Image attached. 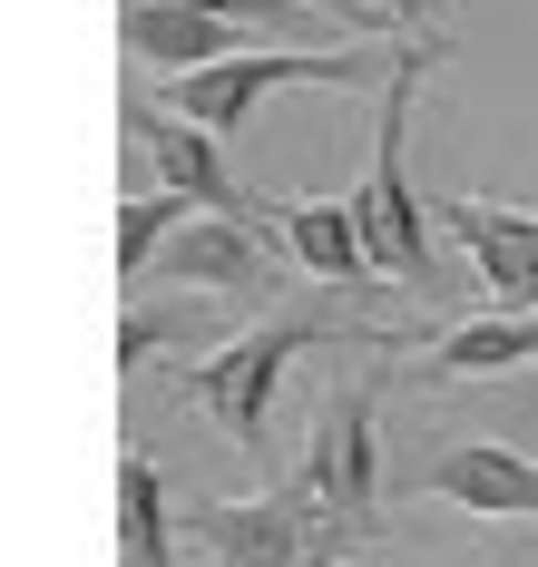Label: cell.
<instances>
[{"instance_id":"cell-13","label":"cell","mask_w":538,"mask_h":567,"mask_svg":"<svg viewBox=\"0 0 538 567\" xmlns=\"http://www.w3.org/2000/svg\"><path fill=\"white\" fill-rule=\"evenodd\" d=\"M538 362V313H479L421 352V382H499V372H529Z\"/></svg>"},{"instance_id":"cell-9","label":"cell","mask_w":538,"mask_h":567,"mask_svg":"<svg viewBox=\"0 0 538 567\" xmlns=\"http://www.w3.org/2000/svg\"><path fill=\"white\" fill-rule=\"evenodd\" d=\"M265 226H275V245L294 255L303 284H372L382 265H372V235H362L353 196H265Z\"/></svg>"},{"instance_id":"cell-4","label":"cell","mask_w":538,"mask_h":567,"mask_svg":"<svg viewBox=\"0 0 538 567\" xmlns=\"http://www.w3.org/2000/svg\"><path fill=\"white\" fill-rule=\"evenodd\" d=\"M362 79H372L362 50H245V59H226V69L167 79V109L196 117L206 137H236L275 89H362Z\"/></svg>"},{"instance_id":"cell-10","label":"cell","mask_w":538,"mask_h":567,"mask_svg":"<svg viewBox=\"0 0 538 567\" xmlns=\"http://www.w3.org/2000/svg\"><path fill=\"white\" fill-rule=\"evenodd\" d=\"M421 489L461 518H538V451H509V441H451V451L421 470Z\"/></svg>"},{"instance_id":"cell-2","label":"cell","mask_w":538,"mask_h":567,"mask_svg":"<svg viewBox=\"0 0 538 567\" xmlns=\"http://www.w3.org/2000/svg\"><path fill=\"white\" fill-rule=\"evenodd\" d=\"M372 342V352H392L402 333H382V323H333V313H275V323H245L216 362H186V401L236 441L245 460H265V431H275V392H284V372H294L303 352H323V342Z\"/></svg>"},{"instance_id":"cell-3","label":"cell","mask_w":538,"mask_h":567,"mask_svg":"<svg viewBox=\"0 0 538 567\" xmlns=\"http://www.w3.org/2000/svg\"><path fill=\"white\" fill-rule=\"evenodd\" d=\"M372 421H382V372L333 382L323 431H313V451H303V470H294L303 509H313V538H323V567L372 538V499H382V431H372Z\"/></svg>"},{"instance_id":"cell-1","label":"cell","mask_w":538,"mask_h":567,"mask_svg":"<svg viewBox=\"0 0 538 567\" xmlns=\"http://www.w3.org/2000/svg\"><path fill=\"white\" fill-rule=\"evenodd\" d=\"M451 59L441 30H421L392 50L382 69V117H372V167L353 186V216L372 235V265L382 284H412V293H441V255H431V216H421V186H412V109H421V79Z\"/></svg>"},{"instance_id":"cell-8","label":"cell","mask_w":538,"mask_h":567,"mask_svg":"<svg viewBox=\"0 0 538 567\" xmlns=\"http://www.w3.org/2000/svg\"><path fill=\"white\" fill-rule=\"evenodd\" d=\"M441 226L461 235L470 275L489 284V313H538V206H489V196H441Z\"/></svg>"},{"instance_id":"cell-7","label":"cell","mask_w":538,"mask_h":567,"mask_svg":"<svg viewBox=\"0 0 538 567\" xmlns=\"http://www.w3.org/2000/svg\"><path fill=\"white\" fill-rule=\"evenodd\" d=\"M157 284H167V293H216V303H275L294 275L265 255L255 226H236V216H196V226L157 255ZM137 293H147V284H137Z\"/></svg>"},{"instance_id":"cell-12","label":"cell","mask_w":538,"mask_h":567,"mask_svg":"<svg viewBox=\"0 0 538 567\" xmlns=\"http://www.w3.org/2000/svg\"><path fill=\"white\" fill-rule=\"evenodd\" d=\"M245 50H275V40L265 30H236V20H206V10H177V0H127V59H147L167 79L226 69Z\"/></svg>"},{"instance_id":"cell-15","label":"cell","mask_w":538,"mask_h":567,"mask_svg":"<svg viewBox=\"0 0 538 567\" xmlns=\"http://www.w3.org/2000/svg\"><path fill=\"white\" fill-rule=\"evenodd\" d=\"M186 226H196L186 196H167V186H127V206H118V275L147 284V275H157V255H167Z\"/></svg>"},{"instance_id":"cell-6","label":"cell","mask_w":538,"mask_h":567,"mask_svg":"<svg viewBox=\"0 0 538 567\" xmlns=\"http://www.w3.org/2000/svg\"><path fill=\"white\" fill-rule=\"evenodd\" d=\"M186 538L206 567H323L303 489H265V499H186Z\"/></svg>"},{"instance_id":"cell-14","label":"cell","mask_w":538,"mask_h":567,"mask_svg":"<svg viewBox=\"0 0 538 567\" xmlns=\"http://www.w3.org/2000/svg\"><path fill=\"white\" fill-rule=\"evenodd\" d=\"M118 548L127 567H177V509H167V480L147 451L118 460Z\"/></svg>"},{"instance_id":"cell-16","label":"cell","mask_w":538,"mask_h":567,"mask_svg":"<svg viewBox=\"0 0 538 567\" xmlns=\"http://www.w3.org/2000/svg\"><path fill=\"white\" fill-rule=\"evenodd\" d=\"M461 567H538V548H519V538H499V548H479V558H461Z\"/></svg>"},{"instance_id":"cell-11","label":"cell","mask_w":538,"mask_h":567,"mask_svg":"<svg viewBox=\"0 0 538 567\" xmlns=\"http://www.w3.org/2000/svg\"><path fill=\"white\" fill-rule=\"evenodd\" d=\"M236 313H245V303H216V293H127V313H118V372H147V362H167V352L216 362V352L245 333Z\"/></svg>"},{"instance_id":"cell-5","label":"cell","mask_w":538,"mask_h":567,"mask_svg":"<svg viewBox=\"0 0 538 567\" xmlns=\"http://www.w3.org/2000/svg\"><path fill=\"white\" fill-rule=\"evenodd\" d=\"M127 147H137V167L157 176L167 196H186L196 216H236V226L275 235V226H265V196H255V186L226 167V147H216L196 117L157 109V99H127Z\"/></svg>"},{"instance_id":"cell-17","label":"cell","mask_w":538,"mask_h":567,"mask_svg":"<svg viewBox=\"0 0 538 567\" xmlns=\"http://www.w3.org/2000/svg\"><path fill=\"white\" fill-rule=\"evenodd\" d=\"M529 411H538V382H529Z\"/></svg>"}]
</instances>
